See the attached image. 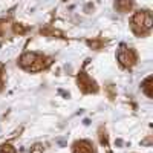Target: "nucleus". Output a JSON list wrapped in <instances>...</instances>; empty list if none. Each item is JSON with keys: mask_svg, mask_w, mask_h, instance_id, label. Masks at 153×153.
I'll return each mask as SVG.
<instances>
[{"mask_svg": "<svg viewBox=\"0 0 153 153\" xmlns=\"http://www.w3.org/2000/svg\"><path fill=\"white\" fill-rule=\"evenodd\" d=\"M2 32H3V31H2V28H0V35H2Z\"/></svg>", "mask_w": 153, "mask_h": 153, "instance_id": "obj_14", "label": "nucleus"}, {"mask_svg": "<svg viewBox=\"0 0 153 153\" xmlns=\"http://www.w3.org/2000/svg\"><path fill=\"white\" fill-rule=\"evenodd\" d=\"M118 61H120V65L126 69H130L136 65V61H138V55L136 52L132 49V48H127V46H121L120 51H118Z\"/></svg>", "mask_w": 153, "mask_h": 153, "instance_id": "obj_3", "label": "nucleus"}, {"mask_svg": "<svg viewBox=\"0 0 153 153\" xmlns=\"http://www.w3.org/2000/svg\"><path fill=\"white\" fill-rule=\"evenodd\" d=\"M87 45H89V46H92L94 49H100L101 46L104 45V42H103V40H100V42H91V40H89V42H87Z\"/></svg>", "mask_w": 153, "mask_h": 153, "instance_id": "obj_11", "label": "nucleus"}, {"mask_svg": "<svg viewBox=\"0 0 153 153\" xmlns=\"http://www.w3.org/2000/svg\"><path fill=\"white\" fill-rule=\"evenodd\" d=\"M100 143H101V146H104V147H107V146H109V141H107V133H106V130H103V129H100Z\"/></svg>", "mask_w": 153, "mask_h": 153, "instance_id": "obj_8", "label": "nucleus"}, {"mask_svg": "<svg viewBox=\"0 0 153 153\" xmlns=\"http://www.w3.org/2000/svg\"><path fill=\"white\" fill-rule=\"evenodd\" d=\"M72 153H95L94 146L91 141H86V139H81V141H76L72 146Z\"/></svg>", "mask_w": 153, "mask_h": 153, "instance_id": "obj_5", "label": "nucleus"}, {"mask_svg": "<svg viewBox=\"0 0 153 153\" xmlns=\"http://www.w3.org/2000/svg\"><path fill=\"white\" fill-rule=\"evenodd\" d=\"M152 81H153V78L152 76H147V78L143 81V84H141V89L144 91V94L149 97V98H152Z\"/></svg>", "mask_w": 153, "mask_h": 153, "instance_id": "obj_7", "label": "nucleus"}, {"mask_svg": "<svg viewBox=\"0 0 153 153\" xmlns=\"http://www.w3.org/2000/svg\"><path fill=\"white\" fill-rule=\"evenodd\" d=\"M76 84L83 94H95L98 92V84L95 80H92L86 72H80L76 76Z\"/></svg>", "mask_w": 153, "mask_h": 153, "instance_id": "obj_4", "label": "nucleus"}, {"mask_svg": "<svg viewBox=\"0 0 153 153\" xmlns=\"http://www.w3.org/2000/svg\"><path fill=\"white\" fill-rule=\"evenodd\" d=\"M115 8L120 12H129L133 8V0H115Z\"/></svg>", "mask_w": 153, "mask_h": 153, "instance_id": "obj_6", "label": "nucleus"}, {"mask_svg": "<svg viewBox=\"0 0 153 153\" xmlns=\"http://www.w3.org/2000/svg\"><path fill=\"white\" fill-rule=\"evenodd\" d=\"M3 84H5V68L0 63V91L3 89Z\"/></svg>", "mask_w": 153, "mask_h": 153, "instance_id": "obj_10", "label": "nucleus"}, {"mask_svg": "<svg viewBox=\"0 0 153 153\" xmlns=\"http://www.w3.org/2000/svg\"><path fill=\"white\" fill-rule=\"evenodd\" d=\"M152 12L150 11H138L133 14L132 20H130V28L136 35H146L150 32L152 29Z\"/></svg>", "mask_w": 153, "mask_h": 153, "instance_id": "obj_2", "label": "nucleus"}, {"mask_svg": "<svg viewBox=\"0 0 153 153\" xmlns=\"http://www.w3.org/2000/svg\"><path fill=\"white\" fill-rule=\"evenodd\" d=\"M31 153H43V146L42 144H35L34 147H31Z\"/></svg>", "mask_w": 153, "mask_h": 153, "instance_id": "obj_12", "label": "nucleus"}, {"mask_svg": "<svg viewBox=\"0 0 153 153\" xmlns=\"http://www.w3.org/2000/svg\"><path fill=\"white\" fill-rule=\"evenodd\" d=\"M0 153H17V152L11 144H3L0 146Z\"/></svg>", "mask_w": 153, "mask_h": 153, "instance_id": "obj_9", "label": "nucleus"}, {"mask_svg": "<svg viewBox=\"0 0 153 153\" xmlns=\"http://www.w3.org/2000/svg\"><path fill=\"white\" fill-rule=\"evenodd\" d=\"M14 31H16L17 34H23V32L26 31V29H25V28H22V26H20L19 23H16V25H14Z\"/></svg>", "mask_w": 153, "mask_h": 153, "instance_id": "obj_13", "label": "nucleus"}, {"mask_svg": "<svg viewBox=\"0 0 153 153\" xmlns=\"http://www.w3.org/2000/svg\"><path fill=\"white\" fill-rule=\"evenodd\" d=\"M49 58L38 52H26L19 60V65L29 72H40L49 66Z\"/></svg>", "mask_w": 153, "mask_h": 153, "instance_id": "obj_1", "label": "nucleus"}]
</instances>
